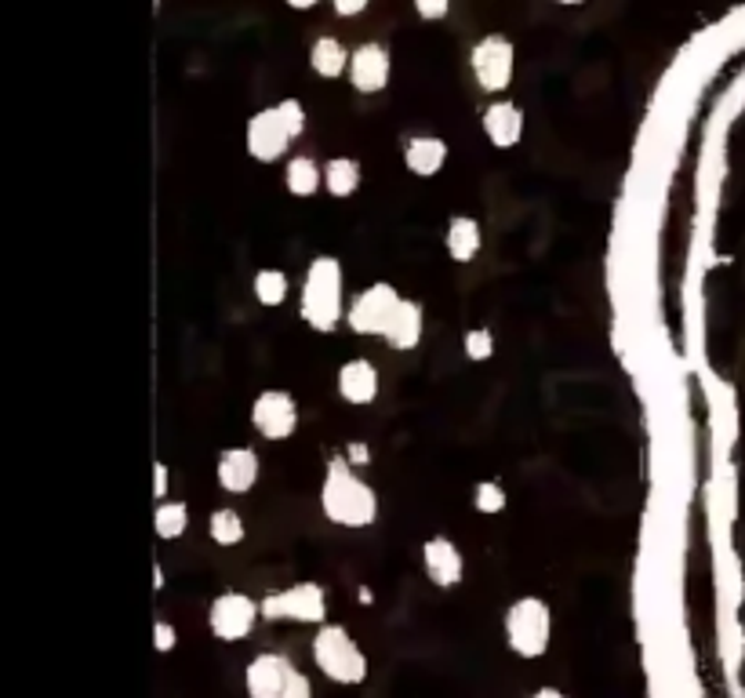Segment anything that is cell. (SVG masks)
<instances>
[{
	"label": "cell",
	"mask_w": 745,
	"mask_h": 698,
	"mask_svg": "<svg viewBox=\"0 0 745 698\" xmlns=\"http://www.w3.org/2000/svg\"><path fill=\"white\" fill-rule=\"evenodd\" d=\"M320 509L338 528L360 532V528H371L378 517V495L375 487L353 469V463L335 455L320 484Z\"/></svg>",
	"instance_id": "obj_1"
},
{
	"label": "cell",
	"mask_w": 745,
	"mask_h": 698,
	"mask_svg": "<svg viewBox=\"0 0 745 698\" xmlns=\"http://www.w3.org/2000/svg\"><path fill=\"white\" fill-rule=\"evenodd\" d=\"M346 292H343V262L335 255H317L303 276V299L298 313L320 335H331L338 324H346Z\"/></svg>",
	"instance_id": "obj_2"
},
{
	"label": "cell",
	"mask_w": 745,
	"mask_h": 698,
	"mask_svg": "<svg viewBox=\"0 0 745 698\" xmlns=\"http://www.w3.org/2000/svg\"><path fill=\"white\" fill-rule=\"evenodd\" d=\"M306 131V107L298 99H280L277 107L258 110L252 121H247V153L263 164L284 161L287 146Z\"/></svg>",
	"instance_id": "obj_3"
},
{
	"label": "cell",
	"mask_w": 745,
	"mask_h": 698,
	"mask_svg": "<svg viewBox=\"0 0 745 698\" xmlns=\"http://www.w3.org/2000/svg\"><path fill=\"white\" fill-rule=\"evenodd\" d=\"M313 662L328 680L346 684V688H357V684L368 680V655L360 651V644L353 640L346 626H320L317 637H313Z\"/></svg>",
	"instance_id": "obj_4"
},
{
	"label": "cell",
	"mask_w": 745,
	"mask_h": 698,
	"mask_svg": "<svg viewBox=\"0 0 745 698\" xmlns=\"http://www.w3.org/2000/svg\"><path fill=\"white\" fill-rule=\"evenodd\" d=\"M244 688L252 698H313L309 677L280 651L255 655L244 669Z\"/></svg>",
	"instance_id": "obj_5"
},
{
	"label": "cell",
	"mask_w": 745,
	"mask_h": 698,
	"mask_svg": "<svg viewBox=\"0 0 745 698\" xmlns=\"http://www.w3.org/2000/svg\"><path fill=\"white\" fill-rule=\"evenodd\" d=\"M506 640L520 658H542L553 640V611L542 597H520L506 611Z\"/></svg>",
	"instance_id": "obj_6"
},
{
	"label": "cell",
	"mask_w": 745,
	"mask_h": 698,
	"mask_svg": "<svg viewBox=\"0 0 745 698\" xmlns=\"http://www.w3.org/2000/svg\"><path fill=\"white\" fill-rule=\"evenodd\" d=\"M404 295L397 292L389 281L368 284L364 292L353 295L349 310H346V324L353 335H368V338H382L394 324L397 310H400Z\"/></svg>",
	"instance_id": "obj_7"
},
{
	"label": "cell",
	"mask_w": 745,
	"mask_h": 698,
	"mask_svg": "<svg viewBox=\"0 0 745 698\" xmlns=\"http://www.w3.org/2000/svg\"><path fill=\"white\" fill-rule=\"evenodd\" d=\"M263 618H269V623L324 626V618H328V593L317 583H295L287 589H277L263 597Z\"/></svg>",
	"instance_id": "obj_8"
},
{
	"label": "cell",
	"mask_w": 745,
	"mask_h": 698,
	"mask_svg": "<svg viewBox=\"0 0 745 698\" xmlns=\"http://www.w3.org/2000/svg\"><path fill=\"white\" fill-rule=\"evenodd\" d=\"M469 65H473V77L480 91H488V95H499L509 84H513V70H517V48L509 37L502 33H488L480 37L469 51Z\"/></svg>",
	"instance_id": "obj_9"
},
{
	"label": "cell",
	"mask_w": 745,
	"mask_h": 698,
	"mask_svg": "<svg viewBox=\"0 0 745 698\" xmlns=\"http://www.w3.org/2000/svg\"><path fill=\"white\" fill-rule=\"evenodd\" d=\"M258 615H263V604L241 589H229V593H218L212 600V608H207V626H212V634L218 640L237 644L255 629Z\"/></svg>",
	"instance_id": "obj_10"
},
{
	"label": "cell",
	"mask_w": 745,
	"mask_h": 698,
	"mask_svg": "<svg viewBox=\"0 0 745 698\" xmlns=\"http://www.w3.org/2000/svg\"><path fill=\"white\" fill-rule=\"evenodd\" d=\"M252 426L263 441L280 444L298 429V401L287 390H263L252 401Z\"/></svg>",
	"instance_id": "obj_11"
},
{
	"label": "cell",
	"mask_w": 745,
	"mask_h": 698,
	"mask_svg": "<svg viewBox=\"0 0 745 698\" xmlns=\"http://www.w3.org/2000/svg\"><path fill=\"white\" fill-rule=\"evenodd\" d=\"M389 77H394V59H389V48L368 41L357 44L349 55V84L360 91V95H378V91L389 88Z\"/></svg>",
	"instance_id": "obj_12"
},
{
	"label": "cell",
	"mask_w": 745,
	"mask_h": 698,
	"mask_svg": "<svg viewBox=\"0 0 745 698\" xmlns=\"http://www.w3.org/2000/svg\"><path fill=\"white\" fill-rule=\"evenodd\" d=\"M422 568L437 589H455L466 575V560L451 538L433 535V538H426V546H422Z\"/></svg>",
	"instance_id": "obj_13"
},
{
	"label": "cell",
	"mask_w": 745,
	"mask_h": 698,
	"mask_svg": "<svg viewBox=\"0 0 745 698\" xmlns=\"http://www.w3.org/2000/svg\"><path fill=\"white\" fill-rule=\"evenodd\" d=\"M258 452L255 447H226V452L218 455L215 463V477H218V487L229 495H247L252 487L258 484Z\"/></svg>",
	"instance_id": "obj_14"
},
{
	"label": "cell",
	"mask_w": 745,
	"mask_h": 698,
	"mask_svg": "<svg viewBox=\"0 0 745 698\" xmlns=\"http://www.w3.org/2000/svg\"><path fill=\"white\" fill-rule=\"evenodd\" d=\"M483 135L494 150H513L520 139H524V110L509 99H494L488 110L480 113Z\"/></svg>",
	"instance_id": "obj_15"
},
{
	"label": "cell",
	"mask_w": 745,
	"mask_h": 698,
	"mask_svg": "<svg viewBox=\"0 0 745 698\" xmlns=\"http://www.w3.org/2000/svg\"><path fill=\"white\" fill-rule=\"evenodd\" d=\"M338 397H343L349 407H368L378 397V367L368 357H353L338 367Z\"/></svg>",
	"instance_id": "obj_16"
},
{
	"label": "cell",
	"mask_w": 745,
	"mask_h": 698,
	"mask_svg": "<svg viewBox=\"0 0 745 698\" xmlns=\"http://www.w3.org/2000/svg\"><path fill=\"white\" fill-rule=\"evenodd\" d=\"M404 164L418 179H433L448 164V142L440 135H411L404 142Z\"/></svg>",
	"instance_id": "obj_17"
},
{
	"label": "cell",
	"mask_w": 745,
	"mask_h": 698,
	"mask_svg": "<svg viewBox=\"0 0 745 698\" xmlns=\"http://www.w3.org/2000/svg\"><path fill=\"white\" fill-rule=\"evenodd\" d=\"M422 332H426V313H422V306H418L415 299H404L400 310H397V317H394V324H389V332L382 338H386L389 350L408 353V350L418 346V342H422Z\"/></svg>",
	"instance_id": "obj_18"
},
{
	"label": "cell",
	"mask_w": 745,
	"mask_h": 698,
	"mask_svg": "<svg viewBox=\"0 0 745 698\" xmlns=\"http://www.w3.org/2000/svg\"><path fill=\"white\" fill-rule=\"evenodd\" d=\"M349 55L353 51H346L338 37H317L309 44V70L324 81H338L343 73H349Z\"/></svg>",
	"instance_id": "obj_19"
},
{
	"label": "cell",
	"mask_w": 745,
	"mask_h": 698,
	"mask_svg": "<svg viewBox=\"0 0 745 698\" xmlns=\"http://www.w3.org/2000/svg\"><path fill=\"white\" fill-rule=\"evenodd\" d=\"M443 244H448V255L455 262H473L483 247V230L473 215H455L448 222V233H443Z\"/></svg>",
	"instance_id": "obj_20"
},
{
	"label": "cell",
	"mask_w": 745,
	"mask_h": 698,
	"mask_svg": "<svg viewBox=\"0 0 745 698\" xmlns=\"http://www.w3.org/2000/svg\"><path fill=\"white\" fill-rule=\"evenodd\" d=\"M284 186L292 196H303V201L306 196H317L324 186V168L313 161V156L298 153L284 164Z\"/></svg>",
	"instance_id": "obj_21"
},
{
	"label": "cell",
	"mask_w": 745,
	"mask_h": 698,
	"mask_svg": "<svg viewBox=\"0 0 745 698\" xmlns=\"http://www.w3.org/2000/svg\"><path fill=\"white\" fill-rule=\"evenodd\" d=\"M324 190L338 201H346L360 190V161L357 156H331L328 164H324Z\"/></svg>",
	"instance_id": "obj_22"
},
{
	"label": "cell",
	"mask_w": 745,
	"mask_h": 698,
	"mask_svg": "<svg viewBox=\"0 0 745 698\" xmlns=\"http://www.w3.org/2000/svg\"><path fill=\"white\" fill-rule=\"evenodd\" d=\"M207 535H212V543L222 546V549L241 546V543H244V535H247L244 517H241V513L233 509V506H222V509L212 513V517H207Z\"/></svg>",
	"instance_id": "obj_23"
},
{
	"label": "cell",
	"mask_w": 745,
	"mask_h": 698,
	"mask_svg": "<svg viewBox=\"0 0 745 698\" xmlns=\"http://www.w3.org/2000/svg\"><path fill=\"white\" fill-rule=\"evenodd\" d=\"M153 528L161 538H167V543H175V538H182L190 528V506L182 503V498H164V503H156Z\"/></svg>",
	"instance_id": "obj_24"
},
{
	"label": "cell",
	"mask_w": 745,
	"mask_h": 698,
	"mask_svg": "<svg viewBox=\"0 0 745 698\" xmlns=\"http://www.w3.org/2000/svg\"><path fill=\"white\" fill-rule=\"evenodd\" d=\"M252 292L255 299L263 302V306H280V302L287 299V292H292V284H287V273L284 270H258L255 281H252Z\"/></svg>",
	"instance_id": "obj_25"
},
{
	"label": "cell",
	"mask_w": 745,
	"mask_h": 698,
	"mask_svg": "<svg viewBox=\"0 0 745 698\" xmlns=\"http://www.w3.org/2000/svg\"><path fill=\"white\" fill-rule=\"evenodd\" d=\"M506 503H509V498H506V487L499 480H480L473 487V506H477V513H483V517H494V513H502Z\"/></svg>",
	"instance_id": "obj_26"
},
{
	"label": "cell",
	"mask_w": 745,
	"mask_h": 698,
	"mask_svg": "<svg viewBox=\"0 0 745 698\" xmlns=\"http://www.w3.org/2000/svg\"><path fill=\"white\" fill-rule=\"evenodd\" d=\"M462 350L469 361H491L494 357V332L491 327H469V332L462 335Z\"/></svg>",
	"instance_id": "obj_27"
},
{
	"label": "cell",
	"mask_w": 745,
	"mask_h": 698,
	"mask_svg": "<svg viewBox=\"0 0 745 698\" xmlns=\"http://www.w3.org/2000/svg\"><path fill=\"white\" fill-rule=\"evenodd\" d=\"M415 11H418V19H426V22H440V19H448L451 0H415Z\"/></svg>",
	"instance_id": "obj_28"
},
{
	"label": "cell",
	"mask_w": 745,
	"mask_h": 698,
	"mask_svg": "<svg viewBox=\"0 0 745 698\" xmlns=\"http://www.w3.org/2000/svg\"><path fill=\"white\" fill-rule=\"evenodd\" d=\"M153 644H156V651H175V644H178L175 626H172V623H164V618H156V626H153Z\"/></svg>",
	"instance_id": "obj_29"
},
{
	"label": "cell",
	"mask_w": 745,
	"mask_h": 698,
	"mask_svg": "<svg viewBox=\"0 0 745 698\" xmlns=\"http://www.w3.org/2000/svg\"><path fill=\"white\" fill-rule=\"evenodd\" d=\"M331 8L338 19H357L371 8V0H331Z\"/></svg>",
	"instance_id": "obj_30"
},
{
	"label": "cell",
	"mask_w": 745,
	"mask_h": 698,
	"mask_svg": "<svg viewBox=\"0 0 745 698\" xmlns=\"http://www.w3.org/2000/svg\"><path fill=\"white\" fill-rule=\"evenodd\" d=\"M153 495H156V503H164V495H167V466L164 463H153Z\"/></svg>",
	"instance_id": "obj_31"
},
{
	"label": "cell",
	"mask_w": 745,
	"mask_h": 698,
	"mask_svg": "<svg viewBox=\"0 0 745 698\" xmlns=\"http://www.w3.org/2000/svg\"><path fill=\"white\" fill-rule=\"evenodd\" d=\"M346 455H349V463H364V458H368V447H364V444H349Z\"/></svg>",
	"instance_id": "obj_32"
},
{
	"label": "cell",
	"mask_w": 745,
	"mask_h": 698,
	"mask_svg": "<svg viewBox=\"0 0 745 698\" xmlns=\"http://www.w3.org/2000/svg\"><path fill=\"white\" fill-rule=\"evenodd\" d=\"M284 4L292 8V11H309V8H317L320 0H284Z\"/></svg>",
	"instance_id": "obj_33"
},
{
	"label": "cell",
	"mask_w": 745,
	"mask_h": 698,
	"mask_svg": "<svg viewBox=\"0 0 745 698\" xmlns=\"http://www.w3.org/2000/svg\"><path fill=\"white\" fill-rule=\"evenodd\" d=\"M531 698H568V695L560 691V688H549V684H545V688H539V691H534Z\"/></svg>",
	"instance_id": "obj_34"
},
{
	"label": "cell",
	"mask_w": 745,
	"mask_h": 698,
	"mask_svg": "<svg viewBox=\"0 0 745 698\" xmlns=\"http://www.w3.org/2000/svg\"><path fill=\"white\" fill-rule=\"evenodd\" d=\"M153 586H156V589H164V571H161V564H156V568H153Z\"/></svg>",
	"instance_id": "obj_35"
},
{
	"label": "cell",
	"mask_w": 745,
	"mask_h": 698,
	"mask_svg": "<svg viewBox=\"0 0 745 698\" xmlns=\"http://www.w3.org/2000/svg\"><path fill=\"white\" fill-rule=\"evenodd\" d=\"M557 4H564V8H574V4H585V0H557Z\"/></svg>",
	"instance_id": "obj_36"
}]
</instances>
